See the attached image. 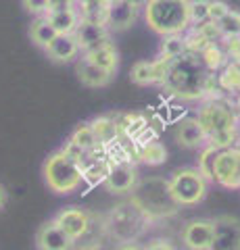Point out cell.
<instances>
[{"label": "cell", "mask_w": 240, "mask_h": 250, "mask_svg": "<svg viewBox=\"0 0 240 250\" xmlns=\"http://www.w3.org/2000/svg\"><path fill=\"white\" fill-rule=\"evenodd\" d=\"M213 83V73L205 67L198 52L186 50L172 59L161 88L180 100H203Z\"/></svg>", "instance_id": "cell-1"}, {"label": "cell", "mask_w": 240, "mask_h": 250, "mask_svg": "<svg viewBox=\"0 0 240 250\" xmlns=\"http://www.w3.org/2000/svg\"><path fill=\"white\" fill-rule=\"evenodd\" d=\"M196 121L205 131L207 144L218 150L236 144L238 115L228 98H207L196 111Z\"/></svg>", "instance_id": "cell-2"}, {"label": "cell", "mask_w": 240, "mask_h": 250, "mask_svg": "<svg viewBox=\"0 0 240 250\" xmlns=\"http://www.w3.org/2000/svg\"><path fill=\"white\" fill-rule=\"evenodd\" d=\"M130 200L142 210V213L151 219V221H159V219H169L177 215V202L174 200L172 192H169V182L165 177H146L136 184V188L130 194Z\"/></svg>", "instance_id": "cell-3"}, {"label": "cell", "mask_w": 240, "mask_h": 250, "mask_svg": "<svg viewBox=\"0 0 240 250\" xmlns=\"http://www.w3.org/2000/svg\"><path fill=\"white\" fill-rule=\"evenodd\" d=\"M142 11L149 29L161 38L184 34L190 27L188 0H149Z\"/></svg>", "instance_id": "cell-4"}, {"label": "cell", "mask_w": 240, "mask_h": 250, "mask_svg": "<svg viewBox=\"0 0 240 250\" xmlns=\"http://www.w3.org/2000/svg\"><path fill=\"white\" fill-rule=\"evenodd\" d=\"M105 217H107L109 238H113L117 244H123V242H138L149 231L151 223H153L131 200L119 202V205L113 207Z\"/></svg>", "instance_id": "cell-5"}, {"label": "cell", "mask_w": 240, "mask_h": 250, "mask_svg": "<svg viewBox=\"0 0 240 250\" xmlns=\"http://www.w3.org/2000/svg\"><path fill=\"white\" fill-rule=\"evenodd\" d=\"M42 175L48 190L55 194H63V196L77 192L84 182V169L73 159H69L61 148L46 156Z\"/></svg>", "instance_id": "cell-6"}, {"label": "cell", "mask_w": 240, "mask_h": 250, "mask_svg": "<svg viewBox=\"0 0 240 250\" xmlns=\"http://www.w3.org/2000/svg\"><path fill=\"white\" fill-rule=\"evenodd\" d=\"M169 192H172L177 207H196L209 194V179L196 167H182L172 173Z\"/></svg>", "instance_id": "cell-7"}, {"label": "cell", "mask_w": 240, "mask_h": 250, "mask_svg": "<svg viewBox=\"0 0 240 250\" xmlns=\"http://www.w3.org/2000/svg\"><path fill=\"white\" fill-rule=\"evenodd\" d=\"M211 182L226 190H240V146L219 148L215 152Z\"/></svg>", "instance_id": "cell-8"}, {"label": "cell", "mask_w": 240, "mask_h": 250, "mask_svg": "<svg viewBox=\"0 0 240 250\" xmlns=\"http://www.w3.org/2000/svg\"><path fill=\"white\" fill-rule=\"evenodd\" d=\"M180 240L186 250H209L213 240V219H188L180 229Z\"/></svg>", "instance_id": "cell-9"}, {"label": "cell", "mask_w": 240, "mask_h": 250, "mask_svg": "<svg viewBox=\"0 0 240 250\" xmlns=\"http://www.w3.org/2000/svg\"><path fill=\"white\" fill-rule=\"evenodd\" d=\"M209 250H240V219L219 215L213 219V240Z\"/></svg>", "instance_id": "cell-10"}, {"label": "cell", "mask_w": 240, "mask_h": 250, "mask_svg": "<svg viewBox=\"0 0 240 250\" xmlns=\"http://www.w3.org/2000/svg\"><path fill=\"white\" fill-rule=\"evenodd\" d=\"M138 182H140L138 169L134 165H130V163H117V165H111L109 171H107L105 179H103L107 192L117 194V196L131 194V190L136 188Z\"/></svg>", "instance_id": "cell-11"}, {"label": "cell", "mask_w": 240, "mask_h": 250, "mask_svg": "<svg viewBox=\"0 0 240 250\" xmlns=\"http://www.w3.org/2000/svg\"><path fill=\"white\" fill-rule=\"evenodd\" d=\"M169 62H172V59L165 57H157L153 61H138L130 69V80L136 85H161L165 80Z\"/></svg>", "instance_id": "cell-12"}, {"label": "cell", "mask_w": 240, "mask_h": 250, "mask_svg": "<svg viewBox=\"0 0 240 250\" xmlns=\"http://www.w3.org/2000/svg\"><path fill=\"white\" fill-rule=\"evenodd\" d=\"M107 240H109L107 217L103 213L90 210V223H88L86 231L73 242V250H100Z\"/></svg>", "instance_id": "cell-13"}, {"label": "cell", "mask_w": 240, "mask_h": 250, "mask_svg": "<svg viewBox=\"0 0 240 250\" xmlns=\"http://www.w3.org/2000/svg\"><path fill=\"white\" fill-rule=\"evenodd\" d=\"M138 15H140V6H134L128 0H113L107 6V21L105 25L109 27V31L113 34H119V31H126L136 23Z\"/></svg>", "instance_id": "cell-14"}, {"label": "cell", "mask_w": 240, "mask_h": 250, "mask_svg": "<svg viewBox=\"0 0 240 250\" xmlns=\"http://www.w3.org/2000/svg\"><path fill=\"white\" fill-rule=\"evenodd\" d=\"M75 40L77 44H80V50L82 54L86 52H92L100 48V46L109 44L111 42V31L107 25H103V23H92V21H80V27L75 29Z\"/></svg>", "instance_id": "cell-15"}, {"label": "cell", "mask_w": 240, "mask_h": 250, "mask_svg": "<svg viewBox=\"0 0 240 250\" xmlns=\"http://www.w3.org/2000/svg\"><path fill=\"white\" fill-rule=\"evenodd\" d=\"M52 221H55L59 228L75 242L88 228L90 210L82 208V207H65V208H61L55 217H52Z\"/></svg>", "instance_id": "cell-16"}, {"label": "cell", "mask_w": 240, "mask_h": 250, "mask_svg": "<svg viewBox=\"0 0 240 250\" xmlns=\"http://www.w3.org/2000/svg\"><path fill=\"white\" fill-rule=\"evenodd\" d=\"M36 246L38 250H73V240L50 219L36 231Z\"/></svg>", "instance_id": "cell-17"}, {"label": "cell", "mask_w": 240, "mask_h": 250, "mask_svg": "<svg viewBox=\"0 0 240 250\" xmlns=\"http://www.w3.org/2000/svg\"><path fill=\"white\" fill-rule=\"evenodd\" d=\"M174 140L182 148H203L207 144L205 131L198 125L196 117H186V119L177 121L174 129Z\"/></svg>", "instance_id": "cell-18"}, {"label": "cell", "mask_w": 240, "mask_h": 250, "mask_svg": "<svg viewBox=\"0 0 240 250\" xmlns=\"http://www.w3.org/2000/svg\"><path fill=\"white\" fill-rule=\"evenodd\" d=\"M44 52L57 65H67V62H73L80 59L82 50H80V44H77L75 36H57Z\"/></svg>", "instance_id": "cell-19"}, {"label": "cell", "mask_w": 240, "mask_h": 250, "mask_svg": "<svg viewBox=\"0 0 240 250\" xmlns=\"http://www.w3.org/2000/svg\"><path fill=\"white\" fill-rule=\"evenodd\" d=\"M75 75H77V80H80V83H84L86 88H107L115 77V73L92 65V62L86 61L84 57L75 61Z\"/></svg>", "instance_id": "cell-20"}, {"label": "cell", "mask_w": 240, "mask_h": 250, "mask_svg": "<svg viewBox=\"0 0 240 250\" xmlns=\"http://www.w3.org/2000/svg\"><path fill=\"white\" fill-rule=\"evenodd\" d=\"M46 19L50 21V25L55 27V31L59 36H73L75 29L80 27V13L73 9H61V11H50L46 15Z\"/></svg>", "instance_id": "cell-21"}, {"label": "cell", "mask_w": 240, "mask_h": 250, "mask_svg": "<svg viewBox=\"0 0 240 250\" xmlns=\"http://www.w3.org/2000/svg\"><path fill=\"white\" fill-rule=\"evenodd\" d=\"M82 57L86 59V61H90L92 65L105 69V71L117 73V69H119V52H117V48L113 46V42L100 46V48L92 50V52L82 54Z\"/></svg>", "instance_id": "cell-22"}, {"label": "cell", "mask_w": 240, "mask_h": 250, "mask_svg": "<svg viewBox=\"0 0 240 250\" xmlns=\"http://www.w3.org/2000/svg\"><path fill=\"white\" fill-rule=\"evenodd\" d=\"M57 36L59 34L55 31V27L50 25V21L46 17H36L32 21V25H29V38H32V42L42 50L48 48L50 42L55 40Z\"/></svg>", "instance_id": "cell-23"}, {"label": "cell", "mask_w": 240, "mask_h": 250, "mask_svg": "<svg viewBox=\"0 0 240 250\" xmlns=\"http://www.w3.org/2000/svg\"><path fill=\"white\" fill-rule=\"evenodd\" d=\"M90 127H92V131H94L98 144H109V142H113V140L119 136L117 123H115L113 117H107V115L92 119L90 121Z\"/></svg>", "instance_id": "cell-24"}, {"label": "cell", "mask_w": 240, "mask_h": 250, "mask_svg": "<svg viewBox=\"0 0 240 250\" xmlns=\"http://www.w3.org/2000/svg\"><path fill=\"white\" fill-rule=\"evenodd\" d=\"M107 4L105 0H80V6H77V13L84 21H92V23H103L107 21Z\"/></svg>", "instance_id": "cell-25"}, {"label": "cell", "mask_w": 240, "mask_h": 250, "mask_svg": "<svg viewBox=\"0 0 240 250\" xmlns=\"http://www.w3.org/2000/svg\"><path fill=\"white\" fill-rule=\"evenodd\" d=\"M69 140H71L73 144L80 146L84 152H92V150H94V148L98 146V140H96L94 131H92V127H90V121H88V123H80V125H77Z\"/></svg>", "instance_id": "cell-26"}, {"label": "cell", "mask_w": 240, "mask_h": 250, "mask_svg": "<svg viewBox=\"0 0 240 250\" xmlns=\"http://www.w3.org/2000/svg\"><path fill=\"white\" fill-rule=\"evenodd\" d=\"M198 57L203 59V62H205V67L209 69L211 73H215L218 69H221L223 67V62H226V59H228V54L221 50V46H218V44H207L203 50L198 52Z\"/></svg>", "instance_id": "cell-27"}, {"label": "cell", "mask_w": 240, "mask_h": 250, "mask_svg": "<svg viewBox=\"0 0 240 250\" xmlns=\"http://www.w3.org/2000/svg\"><path fill=\"white\" fill-rule=\"evenodd\" d=\"M140 161L146 163V165H151V167L163 165L167 161V148L161 142H146L140 148Z\"/></svg>", "instance_id": "cell-28"}, {"label": "cell", "mask_w": 240, "mask_h": 250, "mask_svg": "<svg viewBox=\"0 0 240 250\" xmlns=\"http://www.w3.org/2000/svg\"><path fill=\"white\" fill-rule=\"evenodd\" d=\"M186 52V42H184V34H174V36H163L159 48V57L165 59H175L180 54Z\"/></svg>", "instance_id": "cell-29"}, {"label": "cell", "mask_w": 240, "mask_h": 250, "mask_svg": "<svg viewBox=\"0 0 240 250\" xmlns=\"http://www.w3.org/2000/svg\"><path fill=\"white\" fill-rule=\"evenodd\" d=\"M218 29H219L221 38H240V13L230 9L218 21Z\"/></svg>", "instance_id": "cell-30"}, {"label": "cell", "mask_w": 240, "mask_h": 250, "mask_svg": "<svg viewBox=\"0 0 240 250\" xmlns=\"http://www.w3.org/2000/svg\"><path fill=\"white\" fill-rule=\"evenodd\" d=\"M219 85L228 92H240V62H230L219 75Z\"/></svg>", "instance_id": "cell-31"}, {"label": "cell", "mask_w": 240, "mask_h": 250, "mask_svg": "<svg viewBox=\"0 0 240 250\" xmlns=\"http://www.w3.org/2000/svg\"><path fill=\"white\" fill-rule=\"evenodd\" d=\"M209 2L211 0H188L190 25H203L209 21Z\"/></svg>", "instance_id": "cell-32"}, {"label": "cell", "mask_w": 240, "mask_h": 250, "mask_svg": "<svg viewBox=\"0 0 240 250\" xmlns=\"http://www.w3.org/2000/svg\"><path fill=\"white\" fill-rule=\"evenodd\" d=\"M215 152H218V148L211 146V144H205L203 148H200V154H198V165H196V169L205 175V179H209V182H211V171H213V156H215Z\"/></svg>", "instance_id": "cell-33"}, {"label": "cell", "mask_w": 240, "mask_h": 250, "mask_svg": "<svg viewBox=\"0 0 240 250\" xmlns=\"http://www.w3.org/2000/svg\"><path fill=\"white\" fill-rule=\"evenodd\" d=\"M21 4L34 17H46L48 15V0H21Z\"/></svg>", "instance_id": "cell-34"}, {"label": "cell", "mask_w": 240, "mask_h": 250, "mask_svg": "<svg viewBox=\"0 0 240 250\" xmlns=\"http://www.w3.org/2000/svg\"><path fill=\"white\" fill-rule=\"evenodd\" d=\"M228 11H230V6L223 2V0H211V2H209V21L218 23Z\"/></svg>", "instance_id": "cell-35"}, {"label": "cell", "mask_w": 240, "mask_h": 250, "mask_svg": "<svg viewBox=\"0 0 240 250\" xmlns=\"http://www.w3.org/2000/svg\"><path fill=\"white\" fill-rule=\"evenodd\" d=\"M144 250H175V246L172 244L169 240H165V238H154V240H151L146 246H142Z\"/></svg>", "instance_id": "cell-36"}, {"label": "cell", "mask_w": 240, "mask_h": 250, "mask_svg": "<svg viewBox=\"0 0 240 250\" xmlns=\"http://www.w3.org/2000/svg\"><path fill=\"white\" fill-rule=\"evenodd\" d=\"M75 0H48V13L50 11H61V9H73Z\"/></svg>", "instance_id": "cell-37"}, {"label": "cell", "mask_w": 240, "mask_h": 250, "mask_svg": "<svg viewBox=\"0 0 240 250\" xmlns=\"http://www.w3.org/2000/svg\"><path fill=\"white\" fill-rule=\"evenodd\" d=\"M115 250H144L142 244H138V242H123V244H117Z\"/></svg>", "instance_id": "cell-38"}, {"label": "cell", "mask_w": 240, "mask_h": 250, "mask_svg": "<svg viewBox=\"0 0 240 250\" xmlns=\"http://www.w3.org/2000/svg\"><path fill=\"white\" fill-rule=\"evenodd\" d=\"M6 200H9V192H6V188L0 184V210L6 207Z\"/></svg>", "instance_id": "cell-39"}, {"label": "cell", "mask_w": 240, "mask_h": 250, "mask_svg": "<svg viewBox=\"0 0 240 250\" xmlns=\"http://www.w3.org/2000/svg\"><path fill=\"white\" fill-rule=\"evenodd\" d=\"M128 2H131L134 6H140V9H142V6H144L146 2H149V0H128Z\"/></svg>", "instance_id": "cell-40"}]
</instances>
